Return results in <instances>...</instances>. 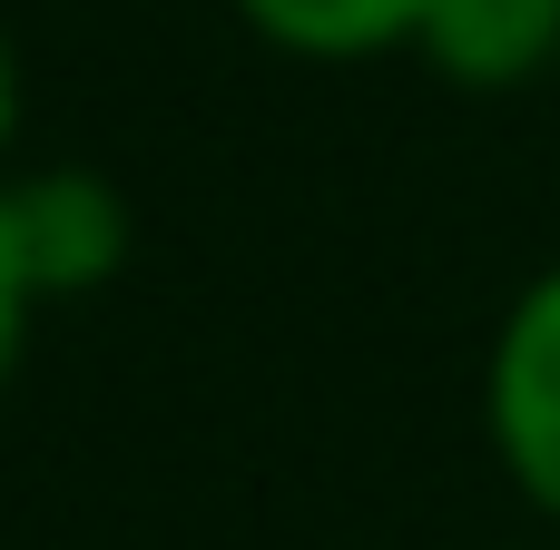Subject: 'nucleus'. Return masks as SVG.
I'll return each mask as SVG.
<instances>
[{
  "mask_svg": "<svg viewBox=\"0 0 560 550\" xmlns=\"http://www.w3.org/2000/svg\"><path fill=\"white\" fill-rule=\"evenodd\" d=\"M30 256H20V226H10V197H0V384L20 364V335H30Z\"/></svg>",
  "mask_w": 560,
  "mask_h": 550,
  "instance_id": "39448f33",
  "label": "nucleus"
},
{
  "mask_svg": "<svg viewBox=\"0 0 560 550\" xmlns=\"http://www.w3.org/2000/svg\"><path fill=\"white\" fill-rule=\"evenodd\" d=\"M246 20L285 49H315V59H364L384 39H413L423 30V0H246Z\"/></svg>",
  "mask_w": 560,
  "mask_h": 550,
  "instance_id": "20e7f679",
  "label": "nucleus"
},
{
  "mask_svg": "<svg viewBox=\"0 0 560 550\" xmlns=\"http://www.w3.org/2000/svg\"><path fill=\"white\" fill-rule=\"evenodd\" d=\"M10 118H20V79H10V39H0V138H10Z\"/></svg>",
  "mask_w": 560,
  "mask_h": 550,
  "instance_id": "423d86ee",
  "label": "nucleus"
},
{
  "mask_svg": "<svg viewBox=\"0 0 560 550\" xmlns=\"http://www.w3.org/2000/svg\"><path fill=\"white\" fill-rule=\"evenodd\" d=\"M463 89H512L560 49V0H423L413 30Z\"/></svg>",
  "mask_w": 560,
  "mask_h": 550,
  "instance_id": "7ed1b4c3",
  "label": "nucleus"
},
{
  "mask_svg": "<svg viewBox=\"0 0 560 550\" xmlns=\"http://www.w3.org/2000/svg\"><path fill=\"white\" fill-rule=\"evenodd\" d=\"M0 197H10V226H20V256H30L39 295H79L128 256V207L89 167H49V177H20Z\"/></svg>",
  "mask_w": 560,
  "mask_h": 550,
  "instance_id": "f03ea898",
  "label": "nucleus"
},
{
  "mask_svg": "<svg viewBox=\"0 0 560 550\" xmlns=\"http://www.w3.org/2000/svg\"><path fill=\"white\" fill-rule=\"evenodd\" d=\"M492 443L522 472V492L560 522V266L512 305L492 344Z\"/></svg>",
  "mask_w": 560,
  "mask_h": 550,
  "instance_id": "f257e3e1",
  "label": "nucleus"
}]
</instances>
